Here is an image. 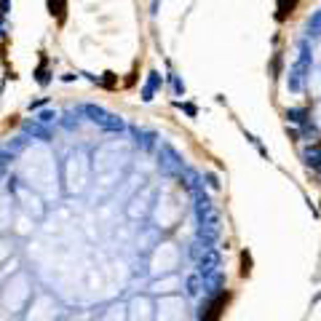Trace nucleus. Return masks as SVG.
Returning a JSON list of instances; mask_svg holds the SVG:
<instances>
[{"mask_svg":"<svg viewBox=\"0 0 321 321\" xmlns=\"http://www.w3.org/2000/svg\"><path fill=\"white\" fill-rule=\"evenodd\" d=\"M225 305H228V294H219L217 300H214L212 305H209V310H206V316H203L201 321H219V316H222V310H225Z\"/></svg>","mask_w":321,"mask_h":321,"instance_id":"obj_1","label":"nucleus"},{"mask_svg":"<svg viewBox=\"0 0 321 321\" xmlns=\"http://www.w3.org/2000/svg\"><path fill=\"white\" fill-rule=\"evenodd\" d=\"M294 3H297V0H278V14H276L278 19H281V21L286 19V16L294 11Z\"/></svg>","mask_w":321,"mask_h":321,"instance_id":"obj_2","label":"nucleus"},{"mask_svg":"<svg viewBox=\"0 0 321 321\" xmlns=\"http://www.w3.org/2000/svg\"><path fill=\"white\" fill-rule=\"evenodd\" d=\"M48 8H51V14H56L59 19L64 16V0H48Z\"/></svg>","mask_w":321,"mask_h":321,"instance_id":"obj_3","label":"nucleus"},{"mask_svg":"<svg viewBox=\"0 0 321 321\" xmlns=\"http://www.w3.org/2000/svg\"><path fill=\"white\" fill-rule=\"evenodd\" d=\"M249 265H251V260H249V254L244 251V268H241V276H246V273H249Z\"/></svg>","mask_w":321,"mask_h":321,"instance_id":"obj_4","label":"nucleus"}]
</instances>
